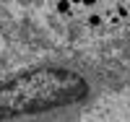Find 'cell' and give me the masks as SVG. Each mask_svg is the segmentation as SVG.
Returning <instances> with one entry per match:
<instances>
[{
	"label": "cell",
	"mask_w": 130,
	"mask_h": 122,
	"mask_svg": "<svg viewBox=\"0 0 130 122\" xmlns=\"http://www.w3.org/2000/svg\"><path fill=\"white\" fill-rule=\"evenodd\" d=\"M115 10H117V16H120V18H127V8H125V5H117Z\"/></svg>",
	"instance_id": "3"
},
{
	"label": "cell",
	"mask_w": 130,
	"mask_h": 122,
	"mask_svg": "<svg viewBox=\"0 0 130 122\" xmlns=\"http://www.w3.org/2000/svg\"><path fill=\"white\" fill-rule=\"evenodd\" d=\"M55 10H57V13H62V16H70V13H73V3H70V0H57Z\"/></svg>",
	"instance_id": "1"
},
{
	"label": "cell",
	"mask_w": 130,
	"mask_h": 122,
	"mask_svg": "<svg viewBox=\"0 0 130 122\" xmlns=\"http://www.w3.org/2000/svg\"><path fill=\"white\" fill-rule=\"evenodd\" d=\"M70 3H73V5H81V0H70Z\"/></svg>",
	"instance_id": "5"
},
{
	"label": "cell",
	"mask_w": 130,
	"mask_h": 122,
	"mask_svg": "<svg viewBox=\"0 0 130 122\" xmlns=\"http://www.w3.org/2000/svg\"><path fill=\"white\" fill-rule=\"evenodd\" d=\"M102 3H107V0H102Z\"/></svg>",
	"instance_id": "6"
},
{
	"label": "cell",
	"mask_w": 130,
	"mask_h": 122,
	"mask_svg": "<svg viewBox=\"0 0 130 122\" xmlns=\"http://www.w3.org/2000/svg\"><path fill=\"white\" fill-rule=\"evenodd\" d=\"M81 3H83V5H86V8H94V5H96V3H99V0H81Z\"/></svg>",
	"instance_id": "4"
},
{
	"label": "cell",
	"mask_w": 130,
	"mask_h": 122,
	"mask_svg": "<svg viewBox=\"0 0 130 122\" xmlns=\"http://www.w3.org/2000/svg\"><path fill=\"white\" fill-rule=\"evenodd\" d=\"M102 24H104V18H102L99 13H91V16H89V26H91V29H96V26H102Z\"/></svg>",
	"instance_id": "2"
}]
</instances>
